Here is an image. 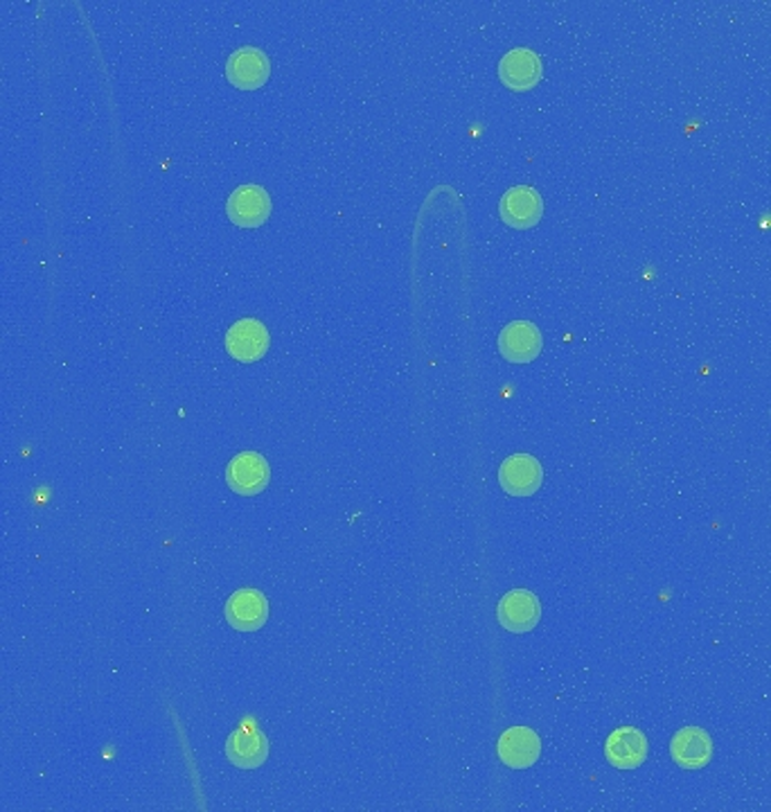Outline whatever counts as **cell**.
Returning a JSON list of instances; mask_svg holds the SVG:
<instances>
[{
	"instance_id": "1",
	"label": "cell",
	"mask_w": 771,
	"mask_h": 812,
	"mask_svg": "<svg viewBox=\"0 0 771 812\" xmlns=\"http://www.w3.org/2000/svg\"><path fill=\"white\" fill-rule=\"evenodd\" d=\"M271 479L269 463L258 452H242L237 454L226 467V484L232 492L242 497L260 495Z\"/></svg>"
},
{
	"instance_id": "2",
	"label": "cell",
	"mask_w": 771,
	"mask_h": 812,
	"mask_svg": "<svg viewBox=\"0 0 771 812\" xmlns=\"http://www.w3.org/2000/svg\"><path fill=\"white\" fill-rule=\"evenodd\" d=\"M497 616H499V624L508 632L523 635V632H530L540 624L542 603L533 592L512 589L499 600Z\"/></svg>"
},
{
	"instance_id": "3",
	"label": "cell",
	"mask_w": 771,
	"mask_h": 812,
	"mask_svg": "<svg viewBox=\"0 0 771 812\" xmlns=\"http://www.w3.org/2000/svg\"><path fill=\"white\" fill-rule=\"evenodd\" d=\"M499 481L510 497H533L544 481L542 463L530 454H514L503 461Z\"/></svg>"
},
{
	"instance_id": "4",
	"label": "cell",
	"mask_w": 771,
	"mask_h": 812,
	"mask_svg": "<svg viewBox=\"0 0 771 812\" xmlns=\"http://www.w3.org/2000/svg\"><path fill=\"white\" fill-rule=\"evenodd\" d=\"M544 348L542 332L530 321H514L499 334V350L512 364H528L540 357Z\"/></svg>"
},
{
	"instance_id": "5",
	"label": "cell",
	"mask_w": 771,
	"mask_h": 812,
	"mask_svg": "<svg viewBox=\"0 0 771 812\" xmlns=\"http://www.w3.org/2000/svg\"><path fill=\"white\" fill-rule=\"evenodd\" d=\"M226 620L239 632H256L269 618V600L258 589H237L226 603Z\"/></svg>"
},
{
	"instance_id": "6",
	"label": "cell",
	"mask_w": 771,
	"mask_h": 812,
	"mask_svg": "<svg viewBox=\"0 0 771 812\" xmlns=\"http://www.w3.org/2000/svg\"><path fill=\"white\" fill-rule=\"evenodd\" d=\"M226 210L235 226L258 228L269 219L271 199L260 185H239L230 195Z\"/></svg>"
},
{
	"instance_id": "7",
	"label": "cell",
	"mask_w": 771,
	"mask_h": 812,
	"mask_svg": "<svg viewBox=\"0 0 771 812\" xmlns=\"http://www.w3.org/2000/svg\"><path fill=\"white\" fill-rule=\"evenodd\" d=\"M226 350L237 361H258L269 350V332L258 318H242L230 325L226 334Z\"/></svg>"
},
{
	"instance_id": "8",
	"label": "cell",
	"mask_w": 771,
	"mask_h": 812,
	"mask_svg": "<svg viewBox=\"0 0 771 812\" xmlns=\"http://www.w3.org/2000/svg\"><path fill=\"white\" fill-rule=\"evenodd\" d=\"M269 73H271L269 57L260 51V47H253V45L239 47V51H235L226 64L228 82L245 90L260 88L269 79Z\"/></svg>"
},
{
	"instance_id": "9",
	"label": "cell",
	"mask_w": 771,
	"mask_h": 812,
	"mask_svg": "<svg viewBox=\"0 0 771 812\" xmlns=\"http://www.w3.org/2000/svg\"><path fill=\"white\" fill-rule=\"evenodd\" d=\"M605 756L618 770H637L648 758V738L637 727H620L607 738Z\"/></svg>"
},
{
	"instance_id": "10",
	"label": "cell",
	"mask_w": 771,
	"mask_h": 812,
	"mask_svg": "<svg viewBox=\"0 0 771 812\" xmlns=\"http://www.w3.org/2000/svg\"><path fill=\"white\" fill-rule=\"evenodd\" d=\"M544 215V204L535 187L517 185L501 199V217L512 228H533Z\"/></svg>"
},
{
	"instance_id": "11",
	"label": "cell",
	"mask_w": 771,
	"mask_h": 812,
	"mask_svg": "<svg viewBox=\"0 0 771 812\" xmlns=\"http://www.w3.org/2000/svg\"><path fill=\"white\" fill-rule=\"evenodd\" d=\"M670 756L684 770H702L713 758V740L699 727H684L670 743Z\"/></svg>"
},
{
	"instance_id": "12",
	"label": "cell",
	"mask_w": 771,
	"mask_h": 812,
	"mask_svg": "<svg viewBox=\"0 0 771 812\" xmlns=\"http://www.w3.org/2000/svg\"><path fill=\"white\" fill-rule=\"evenodd\" d=\"M542 754L540 736L528 727H512L499 738V758L512 770L533 768Z\"/></svg>"
},
{
	"instance_id": "13",
	"label": "cell",
	"mask_w": 771,
	"mask_h": 812,
	"mask_svg": "<svg viewBox=\"0 0 771 812\" xmlns=\"http://www.w3.org/2000/svg\"><path fill=\"white\" fill-rule=\"evenodd\" d=\"M542 59L530 47H514L499 64V77L512 90L533 88L542 79Z\"/></svg>"
},
{
	"instance_id": "14",
	"label": "cell",
	"mask_w": 771,
	"mask_h": 812,
	"mask_svg": "<svg viewBox=\"0 0 771 812\" xmlns=\"http://www.w3.org/2000/svg\"><path fill=\"white\" fill-rule=\"evenodd\" d=\"M226 756L235 768L242 770H256L264 766L269 756V743L267 736L260 729H237L226 740Z\"/></svg>"
}]
</instances>
